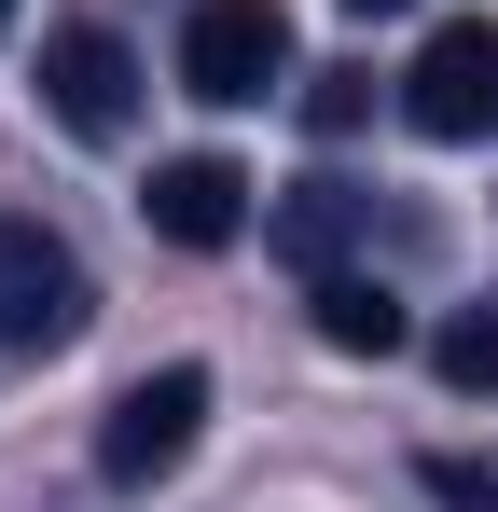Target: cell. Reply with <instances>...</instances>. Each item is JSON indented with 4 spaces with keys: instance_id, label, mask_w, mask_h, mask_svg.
Wrapping results in <instances>:
<instances>
[{
    "instance_id": "6",
    "label": "cell",
    "mask_w": 498,
    "mask_h": 512,
    "mask_svg": "<svg viewBox=\"0 0 498 512\" xmlns=\"http://www.w3.org/2000/svg\"><path fill=\"white\" fill-rule=\"evenodd\" d=\"M139 208H153L166 250H236V236H249V167H222V153H166Z\"/></svg>"
},
{
    "instance_id": "8",
    "label": "cell",
    "mask_w": 498,
    "mask_h": 512,
    "mask_svg": "<svg viewBox=\"0 0 498 512\" xmlns=\"http://www.w3.org/2000/svg\"><path fill=\"white\" fill-rule=\"evenodd\" d=\"M346 222H360V194H346V180H305V194L277 208V250L305 263V277H332V263H346Z\"/></svg>"
},
{
    "instance_id": "4",
    "label": "cell",
    "mask_w": 498,
    "mask_h": 512,
    "mask_svg": "<svg viewBox=\"0 0 498 512\" xmlns=\"http://www.w3.org/2000/svg\"><path fill=\"white\" fill-rule=\"evenodd\" d=\"M402 111H415V139H498V28L485 14H443V28L415 42Z\"/></svg>"
},
{
    "instance_id": "7",
    "label": "cell",
    "mask_w": 498,
    "mask_h": 512,
    "mask_svg": "<svg viewBox=\"0 0 498 512\" xmlns=\"http://www.w3.org/2000/svg\"><path fill=\"white\" fill-rule=\"evenodd\" d=\"M305 305H319V346H346V360H402V305L360 277V263H332V277H305Z\"/></svg>"
},
{
    "instance_id": "1",
    "label": "cell",
    "mask_w": 498,
    "mask_h": 512,
    "mask_svg": "<svg viewBox=\"0 0 498 512\" xmlns=\"http://www.w3.org/2000/svg\"><path fill=\"white\" fill-rule=\"evenodd\" d=\"M83 319H97V291H83V250L42 222V208H0V346L56 360Z\"/></svg>"
},
{
    "instance_id": "11",
    "label": "cell",
    "mask_w": 498,
    "mask_h": 512,
    "mask_svg": "<svg viewBox=\"0 0 498 512\" xmlns=\"http://www.w3.org/2000/svg\"><path fill=\"white\" fill-rule=\"evenodd\" d=\"M429 499H443V512H498V471H485V457H429Z\"/></svg>"
},
{
    "instance_id": "3",
    "label": "cell",
    "mask_w": 498,
    "mask_h": 512,
    "mask_svg": "<svg viewBox=\"0 0 498 512\" xmlns=\"http://www.w3.org/2000/svg\"><path fill=\"white\" fill-rule=\"evenodd\" d=\"M194 429H208V374H194V360H166V374H139V388L97 416V471L139 499V485H166V471L194 457Z\"/></svg>"
},
{
    "instance_id": "10",
    "label": "cell",
    "mask_w": 498,
    "mask_h": 512,
    "mask_svg": "<svg viewBox=\"0 0 498 512\" xmlns=\"http://www.w3.org/2000/svg\"><path fill=\"white\" fill-rule=\"evenodd\" d=\"M360 111H374V70H305V125L319 139H346Z\"/></svg>"
},
{
    "instance_id": "9",
    "label": "cell",
    "mask_w": 498,
    "mask_h": 512,
    "mask_svg": "<svg viewBox=\"0 0 498 512\" xmlns=\"http://www.w3.org/2000/svg\"><path fill=\"white\" fill-rule=\"evenodd\" d=\"M429 360H443V388H471V402H498V305H457V319L429 333Z\"/></svg>"
},
{
    "instance_id": "12",
    "label": "cell",
    "mask_w": 498,
    "mask_h": 512,
    "mask_svg": "<svg viewBox=\"0 0 498 512\" xmlns=\"http://www.w3.org/2000/svg\"><path fill=\"white\" fill-rule=\"evenodd\" d=\"M346 14H402V0H346Z\"/></svg>"
},
{
    "instance_id": "5",
    "label": "cell",
    "mask_w": 498,
    "mask_h": 512,
    "mask_svg": "<svg viewBox=\"0 0 498 512\" xmlns=\"http://www.w3.org/2000/svg\"><path fill=\"white\" fill-rule=\"evenodd\" d=\"M42 111H56L70 139H125V125H139V56H125L97 14L42 28Z\"/></svg>"
},
{
    "instance_id": "13",
    "label": "cell",
    "mask_w": 498,
    "mask_h": 512,
    "mask_svg": "<svg viewBox=\"0 0 498 512\" xmlns=\"http://www.w3.org/2000/svg\"><path fill=\"white\" fill-rule=\"evenodd\" d=\"M0 28H14V0H0Z\"/></svg>"
},
{
    "instance_id": "2",
    "label": "cell",
    "mask_w": 498,
    "mask_h": 512,
    "mask_svg": "<svg viewBox=\"0 0 498 512\" xmlns=\"http://www.w3.org/2000/svg\"><path fill=\"white\" fill-rule=\"evenodd\" d=\"M277 70H291V14L277 0H194L180 14V84L208 97V111H249Z\"/></svg>"
}]
</instances>
